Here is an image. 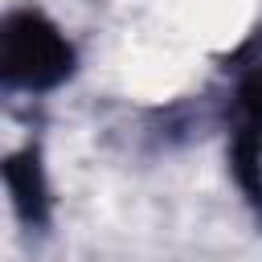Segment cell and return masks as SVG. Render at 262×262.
<instances>
[{
	"mask_svg": "<svg viewBox=\"0 0 262 262\" xmlns=\"http://www.w3.org/2000/svg\"><path fill=\"white\" fill-rule=\"evenodd\" d=\"M225 74L233 78L225 98L229 172L246 205L262 217V25L225 57Z\"/></svg>",
	"mask_w": 262,
	"mask_h": 262,
	"instance_id": "obj_1",
	"label": "cell"
},
{
	"mask_svg": "<svg viewBox=\"0 0 262 262\" xmlns=\"http://www.w3.org/2000/svg\"><path fill=\"white\" fill-rule=\"evenodd\" d=\"M78 53L70 37L37 8H12L0 20V78L8 90L45 94L74 78Z\"/></svg>",
	"mask_w": 262,
	"mask_h": 262,
	"instance_id": "obj_2",
	"label": "cell"
},
{
	"mask_svg": "<svg viewBox=\"0 0 262 262\" xmlns=\"http://www.w3.org/2000/svg\"><path fill=\"white\" fill-rule=\"evenodd\" d=\"M4 188L12 201V213L25 229H45L53 217V196L45 180V164L37 147H20L4 160Z\"/></svg>",
	"mask_w": 262,
	"mask_h": 262,
	"instance_id": "obj_3",
	"label": "cell"
}]
</instances>
